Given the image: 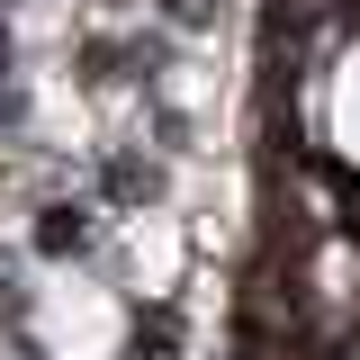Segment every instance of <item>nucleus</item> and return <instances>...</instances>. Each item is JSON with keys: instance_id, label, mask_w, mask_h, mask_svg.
<instances>
[{"instance_id": "f257e3e1", "label": "nucleus", "mask_w": 360, "mask_h": 360, "mask_svg": "<svg viewBox=\"0 0 360 360\" xmlns=\"http://www.w3.org/2000/svg\"><path fill=\"white\" fill-rule=\"evenodd\" d=\"M333 144L360 162V45H352V63H342V82H333Z\"/></svg>"}, {"instance_id": "f03ea898", "label": "nucleus", "mask_w": 360, "mask_h": 360, "mask_svg": "<svg viewBox=\"0 0 360 360\" xmlns=\"http://www.w3.org/2000/svg\"><path fill=\"white\" fill-rule=\"evenodd\" d=\"M352 360H360V352H352Z\"/></svg>"}]
</instances>
